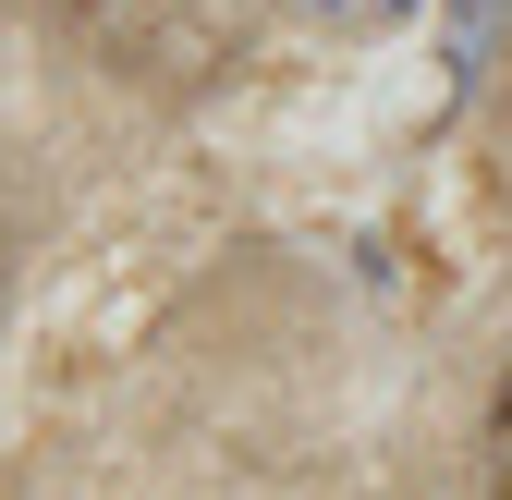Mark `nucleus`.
Returning a JSON list of instances; mask_svg holds the SVG:
<instances>
[{
  "label": "nucleus",
  "mask_w": 512,
  "mask_h": 500,
  "mask_svg": "<svg viewBox=\"0 0 512 500\" xmlns=\"http://www.w3.org/2000/svg\"><path fill=\"white\" fill-rule=\"evenodd\" d=\"M476 452H488V488H500V500H512V379H500V391H488V440H476Z\"/></svg>",
  "instance_id": "nucleus-1"
}]
</instances>
